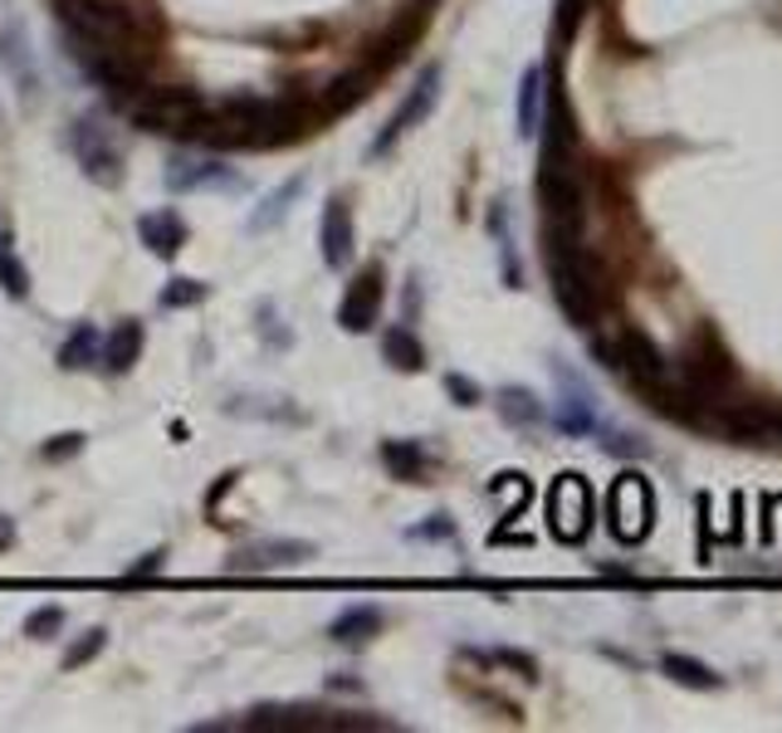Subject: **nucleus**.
<instances>
[{"instance_id":"obj_32","label":"nucleus","mask_w":782,"mask_h":733,"mask_svg":"<svg viewBox=\"0 0 782 733\" xmlns=\"http://www.w3.org/2000/svg\"><path fill=\"white\" fill-rule=\"evenodd\" d=\"M54 630H64V606H40V612H30V616H25V636L50 640Z\"/></svg>"},{"instance_id":"obj_36","label":"nucleus","mask_w":782,"mask_h":733,"mask_svg":"<svg viewBox=\"0 0 782 733\" xmlns=\"http://www.w3.org/2000/svg\"><path fill=\"white\" fill-rule=\"evenodd\" d=\"M446 391H450V397H456L460 406H480V387H474L470 377H460V371H450V377H446Z\"/></svg>"},{"instance_id":"obj_26","label":"nucleus","mask_w":782,"mask_h":733,"mask_svg":"<svg viewBox=\"0 0 782 733\" xmlns=\"http://www.w3.org/2000/svg\"><path fill=\"white\" fill-rule=\"evenodd\" d=\"M382 357H387L396 371H421V367H426L421 337H416L411 328H401V323H392V328L382 333Z\"/></svg>"},{"instance_id":"obj_27","label":"nucleus","mask_w":782,"mask_h":733,"mask_svg":"<svg viewBox=\"0 0 782 733\" xmlns=\"http://www.w3.org/2000/svg\"><path fill=\"white\" fill-rule=\"evenodd\" d=\"M98 353H104V333H98L94 323H78V328L64 337V347H60V367L64 371H84V367L98 363Z\"/></svg>"},{"instance_id":"obj_16","label":"nucleus","mask_w":782,"mask_h":733,"mask_svg":"<svg viewBox=\"0 0 782 733\" xmlns=\"http://www.w3.org/2000/svg\"><path fill=\"white\" fill-rule=\"evenodd\" d=\"M372 84H377V74L367 69V64H357V69H347V74H338L333 84L323 88V98L313 108H319V118H343V112H353L362 98L372 94Z\"/></svg>"},{"instance_id":"obj_25","label":"nucleus","mask_w":782,"mask_h":733,"mask_svg":"<svg viewBox=\"0 0 782 733\" xmlns=\"http://www.w3.org/2000/svg\"><path fill=\"white\" fill-rule=\"evenodd\" d=\"M518 138H534L538 132V118H543V69L538 64H528L524 74H518Z\"/></svg>"},{"instance_id":"obj_37","label":"nucleus","mask_w":782,"mask_h":733,"mask_svg":"<svg viewBox=\"0 0 782 733\" xmlns=\"http://www.w3.org/2000/svg\"><path fill=\"white\" fill-rule=\"evenodd\" d=\"M607 450H611V455H631V460H645V455H651V445H645L641 435H611Z\"/></svg>"},{"instance_id":"obj_17","label":"nucleus","mask_w":782,"mask_h":733,"mask_svg":"<svg viewBox=\"0 0 782 733\" xmlns=\"http://www.w3.org/2000/svg\"><path fill=\"white\" fill-rule=\"evenodd\" d=\"M142 363V323L138 319H122L118 328L104 337V353H98V367H108L113 377H128L132 367Z\"/></svg>"},{"instance_id":"obj_7","label":"nucleus","mask_w":782,"mask_h":733,"mask_svg":"<svg viewBox=\"0 0 782 733\" xmlns=\"http://www.w3.org/2000/svg\"><path fill=\"white\" fill-rule=\"evenodd\" d=\"M69 147H74V157H78V166H84L88 182H98V186H118L122 182V152H118V142L108 138V128L94 118V112L74 118Z\"/></svg>"},{"instance_id":"obj_22","label":"nucleus","mask_w":782,"mask_h":733,"mask_svg":"<svg viewBox=\"0 0 782 733\" xmlns=\"http://www.w3.org/2000/svg\"><path fill=\"white\" fill-rule=\"evenodd\" d=\"M382 465L392 470V479L421 484L426 470H430V455L416 445V440H382Z\"/></svg>"},{"instance_id":"obj_10","label":"nucleus","mask_w":782,"mask_h":733,"mask_svg":"<svg viewBox=\"0 0 782 733\" xmlns=\"http://www.w3.org/2000/svg\"><path fill=\"white\" fill-rule=\"evenodd\" d=\"M651 518H655V494L641 475H621L611 484V533L621 543H641L651 533Z\"/></svg>"},{"instance_id":"obj_34","label":"nucleus","mask_w":782,"mask_h":733,"mask_svg":"<svg viewBox=\"0 0 782 733\" xmlns=\"http://www.w3.org/2000/svg\"><path fill=\"white\" fill-rule=\"evenodd\" d=\"M78 450H84V435L69 431V435H54L50 445L40 450V455H44V460H69V455H78Z\"/></svg>"},{"instance_id":"obj_2","label":"nucleus","mask_w":782,"mask_h":733,"mask_svg":"<svg viewBox=\"0 0 782 733\" xmlns=\"http://www.w3.org/2000/svg\"><path fill=\"white\" fill-rule=\"evenodd\" d=\"M54 6H60V20H64V30H69V40L152 60V40L142 35L138 15H132L128 6H118V0H54Z\"/></svg>"},{"instance_id":"obj_30","label":"nucleus","mask_w":782,"mask_h":733,"mask_svg":"<svg viewBox=\"0 0 782 733\" xmlns=\"http://www.w3.org/2000/svg\"><path fill=\"white\" fill-rule=\"evenodd\" d=\"M206 284L201 279H172V284L162 289V309H196V303H206Z\"/></svg>"},{"instance_id":"obj_20","label":"nucleus","mask_w":782,"mask_h":733,"mask_svg":"<svg viewBox=\"0 0 782 733\" xmlns=\"http://www.w3.org/2000/svg\"><path fill=\"white\" fill-rule=\"evenodd\" d=\"M138 235H142V245L152 250L157 259H172L181 245H186V220L176 216V211H147V216L138 220Z\"/></svg>"},{"instance_id":"obj_29","label":"nucleus","mask_w":782,"mask_h":733,"mask_svg":"<svg viewBox=\"0 0 782 733\" xmlns=\"http://www.w3.org/2000/svg\"><path fill=\"white\" fill-rule=\"evenodd\" d=\"M0 284H6L10 299H25V293H30V274L20 269V259H15V250H10L6 230H0Z\"/></svg>"},{"instance_id":"obj_3","label":"nucleus","mask_w":782,"mask_h":733,"mask_svg":"<svg viewBox=\"0 0 782 733\" xmlns=\"http://www.w3.org/2000/svg\"><path fill=\"white\" fill-rule=\"evenodd\" d=\"M733 381H739V367H733L729 347L719 343L714 328H699L689 337L685 353H679V387L705 401L714 411V421H719V411L733 401Z\"/></svg>"},{"instance_id":"obj_28","label":"nucleus","mask_w":782,"mask_h":733,"mask_svg":"<svg viewBox=\"0 0 782 733\" xmlns=\"http://www.w3.org/2000/svg\"><path fill=\"white\" fill-rule=\"evenodd\" d=\"M499 416H504L508 425H524V431H528V425H543V416H548V411H543V401L528 387H504V391H499Z\"/></svg>"},{"instance_id":"obj_13","label":"nucleus","mask_w":782,"mask_h":733,"mask_svg":"<svg viewBox=\"0 0 782 733\" xmlns=\"http://www.w3.org/2000/svg\"><path fill=\"white\" fill-rule=\"evenodd\" d=\"M167 186L172 191H201V186H240V176L231 166H221V157H206V152H176L167 162Z\"/></svg>"},{"instance_id":"obj_4","label":"nucleus","mask_w":782,"mask_h":733,"mask_svg":"<svg viewBox=\"0 0 782 733\" xmlns=\"http://www.w3.org/2000/svg\"><path fill=\"white\" fill-rule=\"evenodd\" d=\"M132 122L147 132H162V138H201V122H206L211 104L196 88H138L128 98Z\"/></svg>"},{"instance_id":"obj_18","label":"nucleus","mask_w":782,"mask_h":733,"mask_svg":"<svg viewBox=\"0 0 782 733\" xmlns=\"http://www.w3.org/2000/svg\"><path fill=\"white\" fill-rule=\"evenodd\" d=\"M416 40H421V10H411V15H401V20H396V25L387 30V35H382L377 44H372V54H367V60H362V64H367V69L382 78V74H387L396 60H401L406 50H411Z\"/></svg>"},{"instance_id":"obj_23","label":"nucleus","mask_w":782,"mask_h":733,"mask_svg":"<svg viewBox=\"0 0 782 733\" xmlns=\"http://www.w3.org/2000/svg\"><path fill=\"white\" fill-rule=\"evenodd\" d=\"M661 670L671 675L675 685H685V690H719V685H724L719 670H709L705 660L685 656V650H665V656H661Z\"/></svg>"},{"instance_id":"obj_35","label":"nucleus","mask_w":782,"mask_h":733,"mask_svg":"<svg viewBox=\"0 0 782 733\" xmlns=\"http://www.w3.org/2000/svg\"><path fill=\"white\" fill-rule=\"evenodd\" d=\"M411 538H456V518H450V514H430V524H416Z\"/></svg>"},{"instance_id":"obj_40","label":"nucleus","mask_w":782,"mask_h":733,"mask_svg":"<svg viewBox=\"0 0 782 733\" xmlns=\"http://www.w3.org/2000/svg\"><path fill=\"white\" fill-rule=\"evenodd\" d=\"M10 543H15V518H10V514H0V552H6Z\"/></svg>"},{"instance_id":"obj_8","label":"nucleus","mask_w":782,"mask_h":733,"mask_svg":"<svg viewBox=\"0 0 782 733\" xmlns=\"http://www.w3.org/2000/svg\"><path fill=\"white\" fill-rule=\"evenodd\" d=\"M313 552L319 548L309 538H255V543L235 548L225 558V572H235V578H249V572H289V568H303Z\"/></svg>"},{"instance_id":"obj_14","label":"nucleus","mask_w":782,"mask_h":733,"mask_svg":"<svg viewBox=\"0 0 782 733\" xmlns=\"http://www.w3.org/2000/svg\"><path fill=\"white\" fill-rule=\"evenodd\" d=\"M245 729H333L338 714L319 704H259L240 719Z\"/></svg>"},{"instance_id":"obj_12","label":"nucleus","mask_w":782,"mask_h":733,"mask_svg":"<svg viewBox=\"0 0 782 733\" xmlns=\"http://www.w3.org/2000/svg\"><path fill=\"white\" fill-rule=\"evenodd\" d=\"M357 250V230H353V211H347L343 196H328L323 220H319V255L328 269H347Z\"/></svg>"},{"instance_id":"obj_11","label":"nucleus","mask_w":782,"mask_h":733,"mask_svg":"<svg viewBox=\"0 0 782 733\" xmlns=\"http://www.w3.org/2000/svg\"><path fill=\"white\" fill-rule=\"evenodd\" d=\"M382 299H387V289H382V269H357L353 284L343 289V299H338V323H343L347 333H372L377 328V313H382Z\"/></svg>"},{"instance_id":"obj_15","label":"nucleus","mask_w":782,"mask_h":733,"mask_svg":"<svg viewBox=\"0 0 782 733\" xmlns=\"http://www.w3.org/2000/svg\"><path fill=\"white\" fill-rule=\"evenodd\" d=\"M558 381H563V397H558V411H553V421H558L563 435H592L597 431V401L587 387H577V377L558 367Z\"/></svg>"},{"instance_id":"obj_9","label":"nucleus","mask_w":782,"mask_h":733,"mask_svg":"<svg viewBox=\"0 0 782 733\" xmlns=\"http://www.w3.org/2000/svg\"><path fill=\"white\" fill-rule=\"evenodd\" d=\"M548 528L563 543H582L592 533V489L582 475H558L548 489Z\"/></svg>"},{"instance_id":"obj_39","label":"nucleus","mask_w":782,"mask_h":733,"mask_svg":"<svg viewBox=\"0 0 782 733\" xmlns=\"http://www.w3.org/2000/svg\"><path fill=\"white\" fill-rule=\"evenodd\" d=\"M499 660L514 665V670L524 675V680H538V660H534V656H524V650H499Z\"/></svg>"},{"instance_id":"obj_31","label":"nucleus","mask_w":782,"mask_h":733,"mask_svg":"<svg viewBox=\"0 0 782 733\" xmlns=\"http://www.w3.org/2000/svg\"><path fill=\"white\" fill-rule=\"evenodd\" d=\"M104 646H108V630H104V626L84 630V636H78L74 646L64 650V670H78V665H88V660H94V656H98V650H104Z\"/></svg>"},{"instance_id":"obj_33","label":"nucleus","mask_w":782,"mask_h":733,"mask_svg":"<svg viewBox=\"0 0 782 733\" xmlns=\"http://www.w3.org/2000/svg\"><path fill=\"white\" fill-rule=\"evenodd\" d=\"M592 0H558V40H572Z\"/></svg>"},{"instance_id":"obj_38","label":"nucleus","mask_w":782,"mask_h":733,"mask_svg":"<svg viewBox=\"0 0 782 733\" xmlns=\"http://www.w3.org/2000/svg\"><path fill=\"white\" fill-rule=\"evenodd\" d=\"M162 562H167V552H162V548H152V552H147V558H138V562H132V568L122 572V578H128V582H138V578H152V572H162Z\"/></svg>"},{"instance_id":"obj_1","label":"nucleus","mask_w":782,"mask_h":733,"mask_svg":"<svg viewBox=\"0 0 782 733\" xmlns=\"http://www.w3.org/2000/svg\"><path fill=\"white\" fill-rule=\"evenodd\" d=\"M543 255H548V274L553 293H558V309L568 313L572 328H597L607 309V274L602 259L582 245V235H543Z\"/></svg>"},{"instance_id":"obj_21","label":"nucleus","mask_w":782,"mask_h":733,"mask_svg":"<svg viewBox=\"0 0 782 733\" xmlns=\"http://www.w3.org/2000/svg\"><path fill=\"white\" fill-rule=\"evenodd\" d=\"M0 60H6L10 78L20 84V94H35V88H40V69H35V54H30V44H25V30H20L15 20L0 30Z\"/></svg>"},{"instance_id":"obj_6","label":"nucleus","mask_w":782,"mask_h":733,"mask_svg":"<svg viewBox=\"0 0 782 733\" xmlns=\"http://www.w3.org/2000/svg\"><path fill=\"white\" fill-rule=\"evenodd\" d=\"M440 78H446V69H440V64H426L421 78H416V88L401 98V104H396V112L387 118V128L372 138V147H367L372 162H377V157H392L396 142H401L411 128H421L430 112H436V104H440Z\"/></svg>"},{"instance_id":"obj_5","label":"nucleus","mask_w":782,"mask_h":733,"mask_svg":"<svg viewBox=\"0 0 782 733\" xmlns=\"http://www.w3.org/2000/svg\"><path fill=\"white\" fill-rule=\"evenodd\" d=\"M597 353H602L607 367H617L621 377L641 391V397H651L655 387L671 381V371H665V353L655 347V337H645L641 328H621L617 343H597Z\"/></svg>"},{"instance_id":"obj_24","label":"nucleus","mask_w":782,"mask_h":733,"mask_svg":"<svg viewBox=\"0 0 782 733\" xmlns=\"http://www.w3.org/2000/svg\"><path fill=\"white\" fill-rule=\"evenodd\" d=\"M377 630H382L377 606H343V612L333 616V626H328V636L343 640V646H362V640H372Z\"/></svg>"},{"instance_id":"obj_19","label":"nucleus","mask_w":782,"mask_h":733,"mask_svg":"<svg viewBox=\"0 0 782 733\" xmlns=\"http://www.w3.org/2000/svg\"><path fill=\"white\" fill-rule=\"evenodd\" d=\"M303 191H309V176H303V172H299V176H285V182H279L255 211H249L245 225H249L255 235H265V230H275V225H285V216L293 211V201H299Z\"/></svg>"}]
</instances>
